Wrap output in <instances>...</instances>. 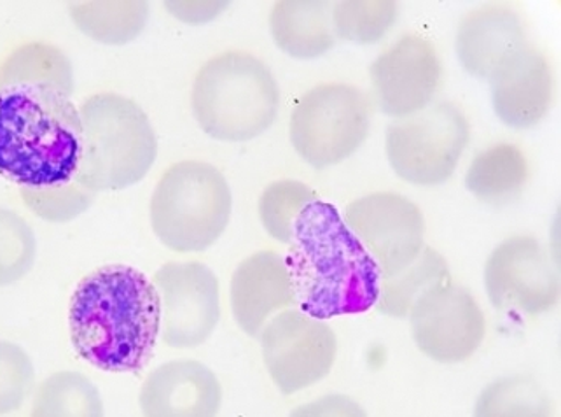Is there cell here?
Instances as JSON below:
<instances>
[{
	"label": "cell",
	"mask_w": 561,
	"mask_h": 417,
	"mask_svg": "<svg viewBox=\"0 0 561 417\" xmlns=\"http://www.w3.org/2000/svg\"><path fill=\"white\" fill-rule=\"evenodd\" d=\"M69 328L73 351L90 365L116 374H142L161 331L160 295L134 267H102L76 288Z\"/></svg>",
	"instance_id": "6da1fadb"
},
{
	"label": "cell",
	"mask_w": 561,
	"mask_h": 417,
	"mask_svg": "<svg viewBox=\"0 0 561 417\" xmlns=\"http://www.w3.org/2000/svg\"><path fill=\"white\" fill-rule=\"evenodd\" d=\"M296 305L316 319L375 307L380 270L334 205L316 201L294 223L284 258Z\"/></svg>",
	"instance_id": "7a4b0ae2"
},
{
	"label": "cell",
	"mask_w": 561,
	"mask_h": 417,
	"mask_svg": "<svg viewBox=\"0 0 561 417\" xmlns=\"http://www.w3.org/2000/svg\"><path fill=\"white\" fill-rule=\"evenodd\" d=\"M72 97L34 84H0V176L20 188L69 183L81 160Z\"/></svg>",
	"instance_id": "3957f363"
},
{
	"label": "cell",
	"mask_w": 561,
	"mask_h": 417,
	"mask_svg": "<svg viewBox=\"0 0 561 417\" xmlns=\"http://www.w3.org/2000/svg\"><path fill=\"white\" fill-rule=\"evenodd\" d=\"M81 160L73 181L90 192L134 187L154 166L158 139L137 102L119 93H96L79 108Z\"/></svg>",
	"instance_id": "277c9868"
},
{
	"label": "cell",
	"mask_w": 561,
	"mask_h": 417,
	"mask_svg": "<svg viewBox=\"0 0 561 417\" xmlns=\"http://www.w3.org/2000/svg\"><path fill=\"white\" fill-rule=\"evenodd\" d=\"M280 90L270 67L245 52L210 58L193 83L191 108L205 134L226 143L260 137L275 122Z\"/></svg>",
	"instance_id": "5b68a950"
},
{
	"label": "cell",
	"mask_w": 561,
	"mask_h": 417,
	"mask_svg": "<svg viewBox=\"0 0 561 417\" xmlns=\"http://www.w3.org/2000/svg\"><path fill=\"white\" fill-rule=\"evenodd\" d=\"M231 208V190L216 167L205 161H179L156 184L152 230L172 251H205L225 234Z\"/></svg>",
	"instance_id": "8992f818"
},
{
	"label": "cell",
	"mask_w": 561,
	"mask_h": 417,
	"mask_svg": "<svg viewBox=\"0 0 561 417\" xmlns=\"http://www.w3.org/2000/svg\"><path fill=\"white\" fill-rule=\"evenodd\" d=\"M371 102L358 88L320 84L299 99L290 116V143L316 169L336 166L366 140Z\"/></svg>",
	"instance_id": "52a82bcc"
},
{
	"label": "cell",
	"mask_w": 561,
	"mask_h": 417,
	"mask_svg": "<svg viewBox=\"0 0 561 417\" xmlns=\"http://www.w3.org/2000/svg\"><path fill=\"white\" fill-rule=\"evenodd\" d=\"M469 143V123L451 102L427 105L387 128V157L399 178L420 187L448 181Z\"/></svg>",
	"instance_id": "ba28073f"
},
{
	"label": "cell",
	"mask_w": 561,
	"mask_h": 417,
	"mask_svg": "<svg viewBox=\"0 0 561 417\" xmlns=\"http://www.w3.org/2000/svg\"><path fill=\"white\" fill-rule=\"evenodd\" d=\"M260 339L266 369L284 395L319 383L336 360L333 328L299 309L273 316L261 330Z\"/></svg>",
	"instance_id": "9c48e42d"
},
{
	"label": "cell",
	"mask_w": 561,
	"mask_h": 417,
	"mask_svg": "<svg viewBox=\"0 0 561 417\" xmlns=\"http://www.w3.org/2000/svg\"><path fill=\"white\" fill-rule=\"evenodd\" d=\"M343 222L376 261L380 279L399 274L423 249L422 211L399 193L360 196L346 205Z\"/></svg>",
	"instance_id": "30bf717a"
},
{
	"label": "cell",
	"mask_w": 561,
	"mask_h": 417,
	"mask_svg": "<svg viewBox=\"0 0 561 417\" xmlns=\"http://www.w3.org/2000/svg\"><path fill=\"white\" fill-rule=\"evenodd\" d=\"M484 286L496 309L537 316L560 298L557 270L545 246L530 235L499 244L484 267Z\"/></svg>",
	"instance_id": "8fae6325"
},
{
	"label": "cell",
	"mask_w": 561,
	"mask_h": 417,
	"mask_svg": "<svg viewBox=\"0 0 561 417\" xmlns=\"http://www.w3.org/2000/svg\"><path fill=\"white\" fill-rule=\"evenodd\" d=\"M161 302V331L170 348H198L220 319L219 281L199 261H170L152 278Z\"/></svg>",
	"instance_id": "7c38bea8"
},
{
	"label": "cell",
	"mask_w": 561,
	"mask_h": 417,
	"mask_svg": "<svg viewBox=\"0 0 561 417\" xmlns=\"http://www.w3.org/2000/svg\"><path fill=\"white\" fill-rule=\"evenodd\" d=\"M410 319L420 351L439 363L471 358L486 330L483 311L474 296L454 283L432 288L411 309Z\"/></svg>",
	"instance_id": "4fadbf2b"
},
{
	"label": "cell",
	"mask_w": 561,
	"mask_h": 417,
	"mask_svg": "<svg viewBox=\"0 0 561 417\" xmlns=\"http://www.w3.org/2000/svg\"><path fill=\"white\" fill-rule=\"evenodd\" d=\"M369 75L378 108L407 117L431 104L440 83V61L431 41L404 35L373 61Z\"/></svg>",
	"instance_id": "5bb4252c"
},
{
	"label": "cell",
	"mask_w": 561,
	"mask_h": 417,
	"mask_svg": "<svg viewBox=\"0 0 561 417\" xmlns=\"http://www.w3.org/2000/svg\"><path fill=\"white\" fill-rule=\"evenodd\" d=\"M139 404L144 417H217L222 387L199 361H169L144 381Z\"/></svg>",
	"instance_id": "9a60e30c"
},
{
	"label": "cell",
	"mask_w": 561,
	"mask_h": 417,
	"mask_svg": "<svg viewBox=\"0 0 561 417\" xmlns=\"http://www.w3.org/2000/svg\"><path fill=\"white\" fill-rule=\"evenodd\" d=\"M527 44L518 13L507 5H481L458 26L457 57L469 75L490 81Z\"/></svg>",
	"instance_id": "2e32d148"
},
{
	"label": "cell",
	"mask_w": 561,
	"mask_h": 417,
	"mask_svg": "<svg viewBox=\"0 0 561 417\" xmlns=\"http://www.w3.org/2000/svg\"><path fill=\"white\" fill-rule=\"evenodd\" d=\"M296 305L293 283L278 252L260 251L245 258L231 278V311L238 326L260 337L264 325L278 311Z\"/></svg>",
	"instance_id": "e0dca14e"
},
{
	"label": "cell",
	"mask_w": 561,
	"mask_h": 417,
	"mask_svg": "<svg viewBox=\"0 0 561 417\" xmlns=\"http://www.w3.org/2000/svg\"><path fill=\"white\" fill-rule=\"evenodd\" d=\"M490 84L496 116L513 128L537 125L553 101L551 67L530 43L490 79Z\"/></svg>",
	"instance_id": "ac0fdd59"
},
{
	"label": "cell",
	"mask_w": 561,
	"mask_h": 417,
	"mask_svg": "<svg viewBox=\"0 0 561 417\" xmlns=\"http://www.w3.org/2000/svg\"><path fill=\"white\" fill-rule=\"evenodd\" d=\"M333 2L282 0L273 5L270 31L273 41L289 57L311 60L322 57L336 44Z\"/></svg>",
	"instance_id": "d6986e66"
},
{
	"label": "cell",
	"mask_w": 561,
	"mask_h": 417,
	"mask_svg": "<svg viewBox=\"0 0 561 417\" xmlns=\"http://www.w3.org/2000/svg\"><path fill=\"white\" fill-rule=\"evenodd\" d=\"M528 179L527 158L513 144L484 149L467 170L466 187L484 204L505 205L518 199Z\"/></svg>",
	"instance_id": "ffe728a7"
},
{
	"label": "cell",
	"mask_w": 561,
	"mask_h": 417,
	"mask_svg": "<svg viewBox=\"0 0 561 417\" xmlns=\"http://www.w3.org/2000/svg\"><path fill=\"white\" fill-rule=\"evenodd\" d=\"M451 283L448 263L436 249L423 246L419 257L392 278L380 279V293L375 307L383 316L404 319L425 293L440 284Z\"/></svg>",
	"instance_id": "44dd1931"
},
{
	"label": "cell",
	"mask_w": 561,
	"mask_h": 417,
	"mask_svg": "<svg viewBox=\"0 0 561 417\" xmlns=\"http://www.w3.org/2000/svg\"><path fill=\"white\" fill-rule=\"evenodd\" d=\"M0 84H34L72 97V61L53 44H22L0 64Z\"/></svg>",
	"instance_id": "7402d4cb"
},
{
	"label": "cell",
	"mask_w": 561,
	"mask_h": 417,
	"mask_svg": "<svg viewBox=\"0 0 561 417\" xmlns=\"http://www.w3.org/2000/svg\"><path fill=\"white\" fill-rule=\"evenodd\" d=\"M70 18L82 34L96 43L123 46L139 37L149 20V4L128 2H73Z\"/></svg>",
	"instance_id": "603a6c76"
},
{
	"label": "cell",
	"mask_w": 561,
	"mask_h": 417,
	"mask_svg": "<svg viewBox=\"0 0 561 417\" xmlns=\"http://www.w3.org/2000/svg\"><path fill=\"white\" fill-rule=\"evenodd\" d=\"M31 417H105L104 402L90 379L64 370L37 387Z\"/></svg>",
	"instance_id": "cb8c5ba5"
},
{
	"label": "cell",
	"mask_w": 561,
	"mask_h": 417,
	"mask_svg": "<svg viewBox=\"0 0 561 417\" xmlns=\"http://www.w3.org/2000/svg\"><path fill=\"white\" fill-rule=\"evenodd\" d=\"M474 417H553V405L536 379L510 375L484 387Z\"/></svg>",
	"instance_id": "d4e9b609"
},
{
	"label": "cell",
	"mask_w": 561,
	"mask_h": 417,
	"mask_svg": "<svg viewBox=\"0 0 561 417\" xmlns=\"http://www.w3.org/2000/svg\"><path fill=\"white\" fill-rule=\"evenodd\" d=\"M316 201H319V196L307 184L293 179L275 181L266 187L260 199V217L264 230L278 243L289 244L294 223L302 208Z\"/></svg>",
	"instance_id": "484cf974"
},
{
	"label": "cell",
	"mask_w": 561,
	"mask_h": 417,
	"mask_svg": "<svg viewBox=\"0 0 561 417\" xmlns=\"http://www.w3.org/2000/svg\"><path fill=\"white\" fill-rule=\"evenodd\" d=\"M398 4L381 2H355L343 0L333 8L334 34L340 40L357 44L380 41L398 18Z\"/></svg>",
	"instance_id": "4316f807"
},
{
	"label": "cell",
	"mask_w": 561,
	"mask_h": 417,
	"mask_svg": "<svg viewBox=\"0 0 561 417\" xmlns=\"http://www.w3.org/2000/svg\"><path fill=\"white\" fill-rule=\"evenodd\" d=\"M35 257L37 239L32 226L11 208L0 207V288L22 281Z\"/></svg>",
	"instance_id": "83f0119b"
},
{
	"label": "cell",
	"mask_w": 561,
	"mask_h": 417,
	"mask_svg": "<svg viewBox=\"0 0 561 417\" xmlns=\"http://www.w3.org/2000/svg\"><path fill=\"white\" fill-rule=\"evenodd\" d=\"M23 204L44 222L67 223L87 213L95 202L96 193L76 181L57 187L20 188Z\"/></svg>",
	"instance_id": "f1b7e54d"
},
{
	"label": "cell",
	"mask_w": 561,
	"mask_h": 417,
	"mask_svg": "<svg viewBox=\"0 0 561 417\" xmlns=\"http://www.w3.org/2000/svg\"><path fill=\"white\" fill-rule=\"evenodd\" d=\"M35 369L28 352L9 340H0V416L14 413L28 398Z\"/></svg>",
	"instance_id": "f546056e"
},
{
	"label": "cell",
	"mask_w": 561,
	"mask_h": 417,
	"mask_svg": "<svg viewBox=\"0 0 561 417\" xmlns=\"http://www.w3.org/2000/svg\"><path fill=\"white\" fill-rule=\"evenodd\" d=\"M289 417H367V414L351 396L325 395L294 409Z\"/></svg>",
	"instance_id": "4dcf8cb0"
},
{
	"label": "cell",
	"mask_w": 561,
	"mask_h": 417,
	"mask_svg": "<svg viewBox=\"0 0 561 417\" xmlns=\"http://www.w3.org/2000/svg\"><path fill=\"white\" fill-rule=\"evenodd\" d=\"M173 16L182 22L204 23L217 16L226 8V2H167Z\"/></svg>",
	"instance_id": "1f68e13d"
}]
</instances>
